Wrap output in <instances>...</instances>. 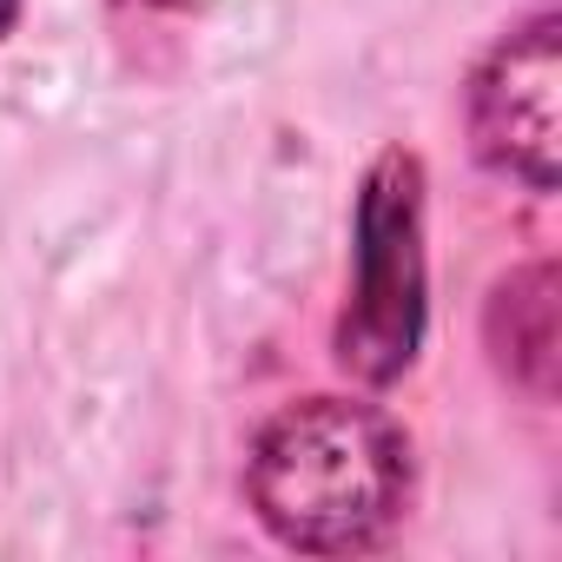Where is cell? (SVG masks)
<instances>
[{
	"label": "cell",
	"instance_id": "obj_3",
	"mask_svg": "<svg viewBox=\"0 0 562 562\" xmlns=\"http://www.w3.org/2000/svg\"><path fill=\"white\" fill-rule=\"evenodd\" d=\"M470 139L490 172L529 192H555V172H562V34L555 21H529L483 60L470 87Z\"/></svg>",
	"mask_w": 562,
	"mask_h": 562
},
{
	"label": "cell",
	"instance_id": "obj_4",
	"mask_svg": "<svg viewBox=\"0 0 562 562\" xmlns=\"http://www.w3.org/2000/svg\"><path fill=\"white\" fill-rule=\"evenodd\" d=\"M555 345H562V331H555V265H529V271L503 278L496 299H490V351L529 397L555 391Z\"/></svg>",
	"mask_w": 562,
	"mask_h": 562
},
{
	"label": "cell",
	"instance_id": "obj_1",
	"mask_svg": "<svg viewBox=\"0 0 562 562\" xmlns=\"http://www.w3.org/2000/svg\"><path fill=\"white\" fill-rule=\"evenodd\" d=\"M258 522L305 555H358L384 542L411 496L404 430L351 397H305L278 411L245 463Z\"/></svg>",
	"mask_w": 562,
	"mask_h": 562
},
{
	"label": "cell",
	"instance_id": "obj_5",
	"mask_svg": "<svg viewBox=\"0 0 562 562\" xmlns=\"http://www.w3.org/2000/svg\"><path fill=\"white\" fill-rule=\"evenodd\" d=\"M14 14H21V0H0V34L14 27Z\"/></svg>",
	"mask_w": 562,
	"mask_h": 562
},
{
	"label": "cell",
	"instance_id": "obj_2",
	"mask_svg": "<svg viewBox=\"0 0 562 562\" xmlns=\"http://www.w3.org/2000/svg\"><path fill=\"white\" fill-rule=\"evenodd\" d=\"M424 345V172L411 153H384L358 199V278L338 325V358L364 384L411 371Z\"/></svg>",
	"mask_w": 562,
	"mask_h": 562
}]
</instances>
